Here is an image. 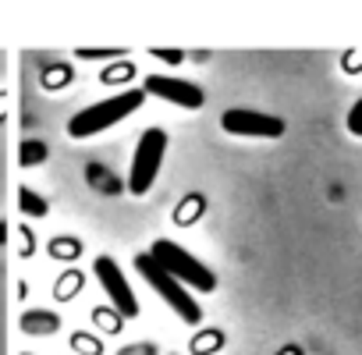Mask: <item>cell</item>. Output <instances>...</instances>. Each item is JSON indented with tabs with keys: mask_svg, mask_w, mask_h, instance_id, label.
Returning <instances> with one entry per match:
<instances>
[{
	"mask_svg": "<svg viewBox=\"0 0 362 355\" xmlns=\"http://www.w3.org/2000/svg\"><path fill=\"white\" fill-rule=\"evenodd\" d=\"M149 256L181 284V288H196V291H217V274L206 267V263H199L192 252H185L177 242H167V238H160V242H153V249H149Z\"/></svg>",
	"mask_w": 362,
	"mask_h": 355,
	"instance_id": "obj_2",
	"label": "cell"
},
{
	"mask_svg": "<svg viewBox=\"0 0 362 355\" xmlns=\"http://www.w3.org/2000/svg\"><path fill=\"white\" fill-rule=\"evenodd\" d=\"M142 100H146L142 89L114 93V96H107V100H100V103L78 110V114L68 121V135H71V139H89V135H96V132H103V128L124 121L128 114H135V110L142 107Z\"/></svg>",
	"mask_w": 362,
	"mask_h": 355,
	"instance_id": "obj_1",
	"label": "cell"
},
{
	"mask_svg": "<svg viewBox=\"0 0 362 355\" xmlns=\"http://www.w3.org/2000/svg\"><path fill=\"white\" fill-rule=\"evenodd\" d=\"M135 270L142 274V281H146V284H149V288H153V291H156V295H160V298H163L181 320H185V323H199V320H203V309H199V302L192 298V291L181 288V284H177V281H174V277H170V274H167L149 252H139V256H135Z\"/></svg>",
	"mask_w": 362,
	"mask_h": 355,
	"instance_id": "obj_3",
	"label": "cell"
},
{
	"mask_svg": "<svg viewBox=\"0 0 362 355\" xmlns=\"http://www.w3.org/2000/svg\"><path fill=\"white\" fill-rule=\"evenodd\" d=\"M221 128L231 132V135H256V139H277V135H284V121L281 117L259 114V110H245V107L224 110L221 114Z\"/></svg>",
	"mask_w": 362,
	"mask_h": 355,
	"instance_id": "obj_5",
	"label": "cell"
},
{
	"mask_svg": "<svg viewBox=\"0 0 362 355\" xmlns=\"http://www.w3.org/2000/svg\"><path fill=\"white\" fill-rule=\"evenodd\" d=\"M163 153H167V132L163 128H149L142 132L139 146H135V160H132V174H128V189L132 196H146L160 174V163H163Z\"/></svg>",
	"mask_w": 362,
	"mask_h": 355,
	"instance_id": "obj_4",
	"label": "cell"
},
{
	"mask_svg": "<svg viewBox=\"0 0 362 355\" xmlns=\"http://www.w3.org/2000/svg\"><path fill=\"white\" fill-rule=\"evenodd\" d=\"M142 93L146 96H160L167 103H177V107H185V110H199L206 103V93L185 78H170V75H149L142 82Z\"/></svg>",
	"mask_w": 362,
	"mask_h": 355,
	"instance_id": "obj_6",
	"label": "cell"
},
{
	"mask_svg": "<svg viewBox=\"0 0 362 355\" xmlns=\"http://www.w3.org/2000/svg\"><path fill=\"white\" fill-rule=\"evenodd\" d=\"M93 270H96V281L103 284V291L110 295L114 309H117L121 316H139V298H135V291L128 288L121 267H117L110 256H100V260L93 263Z\"/></svg>",
	"mask_w": 362,
	"mask_h": 355,
	"instance_id": "obj_7",
	"label": "cell"
},
{
	"mask_svg": "<svg viewBox=\"0 0 362 355\" xmlns=\"http://www.w3.org/2000/svg\"><path fill=\"white\" fill-rule=\"evenodd\" d=\"M0 242H4V224H0Z\"/></svg>",
	"mask_w": 362,
	"mask_h": 355,
	"instance_id": "obj_15",
	"label": "cell"
},
{
	"mask_svg": "<svg viewBox=\"0 0 362 355\" xmlns=\"http://www.w3.org/2000/svg\"><path fill=\"white\" fill-rule=\"evenodd\" d=\"M75 348L86 351V355H100V344H96L93 337H82V334H75Z\"/></svg>",
	"mask_w": 362,
	"mask_h": 355,
	"instance_id": "obj_11",
	"label": "cell"
},
{
	"mask_svg": "<svg viewBox=\"0 0 362 355\" xmlns=\"http://www.w3.org/2000/svg\"><path fill=\"white\" fill-rule=\"evenodd\" d=\"M153 57H160V61H181V50H153Z\"/></svg>",
	"mask_w": 362,
	"mask_h": 355,
	"instance_id": "obj_13",
	"label": "cell"
},
{
	"mask_svg": "<svg viewBox=\"0 0 362 355\" xmlns=\"http://www.w3.org/2000/svg\"><path fill=\"white\" fill-rule=\"evenodd\" d=\"M40 156H43V146H40V142L25 146V163H29V160H40Z\"/></svg>",
	"mask_w": 362,
	"mask_h": 355,
	"instance_id": "obj_14",
	"label": "cell"
},
{
	"mask_svg": "<svg viewBox=\"0 0 362 355\" xmlns=\"http://www.w3.org/2000/svg\"><path fill=\"white\" fill-rule=\"evenodd\" d=\"M25 334H50V330H57L61 327V320L54 316V313H43V309H36V313H25Z\"/></svg>",
	"mask_w": 362,
	"mask_h": 355,
	"instance_id": "obj_8",
	"label": "cell"
},
{
	"mask_svg": "<svg viewBox=\"0 0 362 355\" xmlns=\"http://www.w3.org/2000/svg\"><path fill=\"white\" fill-rule=\"evenodd\" d=\"M344 124H348V132H351V135H358V139H362V96L351 103V110H348V121H344Z\"/></svg>",
	"mask_w": 362,
	"mask_h": 355,
	"instance_id": "obj_10",
	"label": "cell"
},
{
	"mask_svg": "<svg viewBox=\"0 0 362 355\" xmlns=\"http://www.w3.org/2000/svg\"><path fill=\"white\" fill-rule=\"evenodd\" d=\"M121 50H78V57H89V61H110L117 57Z\"/></svg>",
	"mask_w": 362,
	"mask_h": 355,
	"instance_id": "obj_12",
	"label": "cell"
},
{
	"mask_svg": "<svg viewBox=\"0 0 362 355\" xmlns=\"http://www.w3.org/2000/svg\"><path fill=\"white\" fill-rule=\"evenodd\" d=\"M22 210L33 214V217H47V203L36 192H29V189H22Z\"/></svg>",
	"mask_w": 362,
	"mask_h": 355,
	"instance_id": "obj_9",
	"label": "cell"
}]
</instances>
